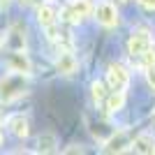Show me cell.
Wrapping results in <instances>:
<instances>
[{
	"label": "cell",
	"mask_w": 155,
	"mask_h": 155,
	"mask_svg": "<svg viewBox=\"0 0 155 155\" xmlns=\"http://www.w3.org/2000/svg\"><path fill=\"white\" fill-rule=\"evenodd\" d=\"M148 46H153V39H150V35H148L146 30L132 32V37H130V42H127V49H130V53H132V56H141Z\"/></svg>",
	"instance_id": "7"
},
{
	"label": "cell",
	"mask_w": 155,
	"mask_h": 155,
	"mask_svg": "<svg viewBox=\"0 0 155 155\" xmlns=\"http://www.w3.org/2000/svg\"><path fill=\"white\" fill-rule=\"evenodd\" d=\"M5 65L9 72H16V74H30L32 72V63L26 56V51H9V56L5 58Z\"/></svg>",
	"instance_id": "4"
},
{
	"label": "cell",
	"mask_w": 155,
	"mask_h": 155,
	"mask_svg": "<svg viewBox=\"0 0 155 155\" xmlns=\"http://www.w3.org/2000/svg\"><path fill=\"white\" fill-rule=\"evenodd\" d=\"M91 12H93V5L88 0H72L70 7L63 9V19L67 21V23H79V21L86 19Z\"/></svg>",
	"instance_id": "3"
},
{
	"label": "cell",
	"mask_w": 155,
	"mask_h": 155,
	"mask_svg": "<svg viewBox=\"0 0 155 155\" xmlns=\"http://www.w3.org/2000/svg\"><path fill=\"white\" fill-rule=\"evenodd\" d=\"M95 19L102 23L104 28H114L118 26V12H116V7L111 5V2H100V5L95 7Z\"/></svg>",
	"instance_id": "6"
},
{
	"label": "cell",
	"mask_w": 155,
	"mask_h": 155,
	"mask_svg": "<svg viewBox=\"0 0 155 155\" xmlns=\"http://www.w3.org/2000/svg\"><path fill=\"white\" fill-rule=\"evenodd\" d=\"M139 5H143L146 9H155V0H137Z\"/></svg>",
	"instance_id": "18"
},
{
	"label": "cell",
	"mask_w": 155,
	"mask_h": 155,
	"mask_svg": "<svg viewBox=\"0 0 155 155\" xmlns=\"http://www.w3.org/2000/svg\"><path fill=\"white\" fill-rule=\"evenodd\" d=\"M125 104V93L123 91H114L111 95H107V100H104V111L107 114H116V111L123 109Z\"/></svg>",
	"instance_id": "12"
},
{
	"label": "cell",
	"mask_w": 155,
	"mask_h": 155,
	"mask_svg": "<svg viewBox=\"0 0 155 155\" xmlns=\"http://www.w3.org/2000/svg\"><path fill=\"white\" fill-rule=\"evenodd\" d=\"M56 67H58V72L65 74V77L74 74V72H77V58H74V53L72 51H60L58 60H56Z\"/></svg>",
	"instance_id": "9"
},
{
	"label": "cell",
	"mask_w": 155,
	"mask_h": 155,
	"mask_svg": "<svg viewBox=\"0 0 155 155\" xmlns=\"http://www.w3.org/2000/svg\"><path fill=\"white\" fill-rule=\"evenodd\" d=\"M2 141H5V134H2V127H0V146H2Z\"/></svg>",
	"instance_id": "20"
},
{
	"label": "cell",
	"mask_w": 155,
	"mask_h": 155,
	"mask_svg": "<svg viewBox=\"0 0 155 155\" xmlns=\"http://www.w3.org/2000/svg\"><path fill=\"white\" fill-rule=\"evenodd\" d=\"M0 120H2V107H0Z\"/></svg>",
	"instance_id": "22"
},
{
	"label": "cell",
	"mask_w": 155,
	"mask_h": 155,
	"mask_svg": "<svg viewBox=\"0 0 155 155\" xmlns=\"http://www.w3.org/2000/svg\"><path fill=\"white\" fill-rule=\"evenodd\" d=\"M91 97L95 104H104V100H107V86L102 81H93L91 84Z\"/></svg>",
	"instance_id": "14"
},
{
	"label": "cell",
	"mask_w": 155,
	"mask_h": 155,
	"mask_svg": "<svg viewBox=\"0 0 155 155\" xmlns=\"http://www.w3.org/2000/svg\"><path fill=\"white\" fill-rule=\"evenodd\" d=\"M37 143H39V150H42V153H56V150H58V141H56L53 134H42Z\"/></svg>",
	"instance_id": "15"
},
{
	"label": "cell",
	"mask_w": 155,
	"mask_h": 155,
	"mask_svg": "<svg viewBox=\"0 0 155 155\" xmlns=\"http://www.w3.org/2000/svg\"><path fill=\"white\" fill-rule=\"evenodd\" d=\"M5 44L9 51H26V28H23V23H12V28L7 30Z\"/></svg>",
	"instance_id": "5"
},
{
	"label": "cell",
	"mask_w": 155,
	"mask_h": 155,
	"mask_svg": "<svg viewBox=\"0 0 155 155\" xmlns=\"http://www.w3.org/2000/svg\"><path fill=\"white\" fill-rule=\"evenodd\" d=\"M153 127H155V111H153Z\"/></svg>",
	"instance_id": "21"
},
{
	"label": "cell",
	"mask_w": 155,
	"mask_h": 155,
	"mask_svg": "<svg viewBox=\"0 0 155 155\" xmlns=\"http://www.w3.org/2000/svg\"><path fill=\"white\" fill-rule=\"evenodd\" d=\"M107 84H109L111 91H125L130 86V72L125 70L123 65L111 63L109 70H107Z\"/></svg>",
	"instance_id": "2"
},
{
	"label": "cell",
	"mask_w": 155,
	"mask_h": 155,
	"mask_svg": "<svg viewBox=\"0 0 155 155\" xmlns=\"http://www.w3.org/2000/svg\"><path fill=\"white\" fill-rule=\"evenodd\" d=\"M7 127H9V132H12L14 137H19V139H26L28 137V120L23 114H14V116L7 118Z\"/></svg>",
	"instance_id": "8"
},
{
	"label": "cell",
	"mask_w": 155,
	"mask_h": 155,
	"mask_svg": "<svg viewBox=\"0 0 155 155\" xmlns=\"http://www.w3.org/2000/svg\"><path fill=\"white\" fill-rule=\"evenodd\" d=\"M26 91H28V86H26V81H23V74L12 72V74H7L5 79H0V97H2L5 102H12V100L21 97Z\"/></svg>",
	"instance_id": "1"
},
{
	"label": "cell",
	"mask_w": 155,
	"mask_h": 155,
	"mask_svg": "<svg viewBox=\"0 0 155 155\" xmlns=\"http://www.w3.org/2000/svg\"><path fill=\"white\" fill-rule=\"evenodd\" d=\"M137 58H141L139 60V67H141V70H150V67H155V49L148 46V49H146L141 56H137Z\"/></svg>",
	"instance_id": "16"
},
{
	"label": "cell",
	"mask_w": 155,
	"mask_h": 155,
	"mask_svg": "<svg viewBox=\"0 0 155 155\" xmlns=\"http://www.w3.org/2000/svg\"><path fill=\"white\" fill-rule=\"evenodd\" d=\"M125 146H130V141L125 139V132L111 134V139L104 141V150L107 153H120V150H125Z\"/></svg>",
	"instance_id": "13"
},
{
	"label": "cell",
	"mask_w": 155,
	"mask_h": 155,
	"mask_svg": "<svg viewBox=\"0 0 155 155\" xmlns=\"http://www.w3.org/2000/svg\"><path fill=\"white\" fill-rule=\"evenodd\" d=\"M37 21L42 28H49V26H56L58 23V14L51 5H39L37 7Z\"/></svg>",
	"instance_id": "10"
},
{
	"label": "cell",
	"mask_w": 155,
	"mask_h": 155,
	"mask_svg": "<svg viewBox=\"0 0 155 155\" xmlns=\"http://www.w3.org/2000/svg\"><path fill=\"white\" fill-rule=\"evenodd\" d=\"M130 148L134 153H155V141H153V137H148V134H139L137 139L130 141Z\"/></svg>",
	"instance_id": "11"
},
{
	"label": "cell",
	"mask_w": 155,
	"mask_h": 155,
	"mask_svg": "<svg viewBox=\"0 0 155 155\" xmlns=\"http://www.w3.org/2000/svg\"><path fill=\"white\" fill-rule=\"evenodd\" d=\"M7 2H9V0H0V12H2V9L7 7Z\"/></svg>",
	"instance_id": "19"
},
{
	"label": "cell",
	"mask_w": 155,
	"mask_h": 155,
	"mask_svg": "<svg viewBox=\"0 0 155 155\" xmlns=\"http://www.w3.org/2000/svg\"><path fill=\"white\" fill-rule=\"evenodd\" d=\"M146 77H148V84L155 88V67H150V70H146Z\"/></svg>",
	"instance_id": "17"
}]
</instances>
